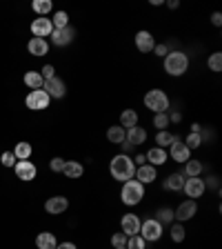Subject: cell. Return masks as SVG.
I'll list each match as a JSON object with an SVG mask.
<instances>
[{
  "label": "cell",
  "instance_id": "6da1fadb",
  "mask_svg": "<svg viewBox=\"0 0 222 249\" xmlns=\"http://www.w3.org/2000/svg\"><path fill=\"white\" fill-rule=\"evenodd\" d=\"M109 174H111V178L118 182H127L134 178L136 174V165H134V158L127 154H118L111 158V162H109Z\"/></svg>",
  "mask_w": 222,
  "mask_h": 249
},
{
  "label": "cell",
  "instance_id": "7a4b0ae2",
  "mask_svg": "<svg viewBox=\"0 0 222 249\" xmlns=\"http://www.w3.org/2000/svg\"><path fill=\"white\" fill-rule=\"evenodd\" d=\"M165 71L169 73V76H173V78H180V76H185L187 73V69H189V56H187L185 52H173L171 49L169 53L165 56Z\"/></svg>",
  "mask_w": 222,
  "mask_h": 249
},
{
  "label": "cell",
  "instance_id": "3957f363",
  "mask_svg": "<svg viewBox=\"0 0 222 249\" xmlns=\"http://www.w3.org/2000/svg\"><path fill=\"white\" fill-rule=\"evenodd\" d=\"M145 198V185L138 182L136 178L122 182V189H120V200L127 205V207H136L138 202H142Z\"/></svg>",
  "mask_w": 222,
  "mask_h": 249
},
{
  "label": "cell",
  "instance_id": "277c9868",
  "mask_svg": "<svg viewBox=\"0 0 222 249\" xmlns=\"http://www.w3.org/2000/svg\"><path fill=\"white\" fill-rule=\"evenodd\" d=\"M145 107L154 114H167L169 111V96L162 89H149L145 93Z\"/></svg>",
  "mask_w": 222,
  "mask_h": 249
},
{
  "label": "cell",
  "instance_id": "5b68a950",
  "mask_svg": "<svg viewBox=\"0 0 222 249\" xmlns=\"http://www.w3.org/2000/svg\"><path fill=\"white\" fill-rule=\"evenodd\" d=\"M162 233H165V227L155 218H147L140 225V236L145 238V243H158L162 238Z\"/></svg>",
  "mask_w": 222,
  "mask_h": 249
},
{
  "label": "cell",
  "instance_id": "8992f818",
  "mask_svg": "<svg viewBox=\"0 0 222 249\" xmlns=\"http://www.w3.org/2000/svg\"><path fill=\"white\" fill-rule=\"evenodd\" d=\"M49 103H51V98L47 96L45 89H31L25 98V105L31 111H42V109L49 107Z\"/></svg>",
  "mask_w": 222,
  "mask_h": 249
},
{
  "label": "cell",
  "instance_id": "52a82bcc",
  "mask_svg": "<svg viewBox=\"0 0 222 249\" xmlns=\"http://www.w3.org/2000/svg\"><path fill=\"white\" fill-rule=\"evenodd\" d=\"M167 154H169L171 160H173V162H180V165H185V162L191 158V151L187 149L185 142H182V138H180V136H176V134H173V140H171L169 151H167Z\"/></svg>",
  "mask_w": 222,
  "mask_h": 249
},
{
  "label": "cell",
  "instance_id": "ba28073f",
  "mask_svg": "<svg viewBox=\"0 0 222 249\" xmlns=\"http://www.w3.org/2000/svg\"><path fill=\"white\" fill-rule=\"evenodd\" d=\"M196 213H198V202L191 200V198H187V200H182L176 207V212H173V220H176V223H185V220H191Z\"/></svg>",
  "mask_w": 222,
  "mask_h": 249
},
{
  "label": "cell",
  "instance_id": "9c48e42d",
  "mask_svg": "<svg viewBox=\"0 0 222 249\" xmlns=\"http://www.w3.org/2000/svg\"><path fill=\"white\" fill-rule=\"evenodd\" d=\"M42 89L47 91V96H49V98H65V96H67V85H65V80H62V78H58V76L45 80Z\"/></svg>",
  "mask_w": 222,
  "mask_h": 249
},
{
  "label": "cell",
  "instance_id": "30bf717a",
  "mask_svg": "<svg viewBox=\"0 0 222 249\" xmlns=\"http://www.w3.org/2000/svg\"><path fill=\"white\" fill-rule=\"evenodd\" d=\"M205 180L200 176L198 178H185V185H182V192H185L187 198H191V200H198V198L205 194Z\"/></svg>",
  "mask_w": 222,
  "mask_h": 249
},
{
  "label": "cell",
  "instance_id": "8fae6325",
  "mask_svg": "<svg viewBox=\"0 0 222 249\" xmlns=\"http://www.w3.org/2000/svg\"><path fill=\"white\" fill-rule=\"evenodd\" d=\"M140 225H142V220H140L138 213H124V216L120 218V231H122L124 236H136V233H140Z\"/></svg>",
  "mask_w": 222,
  "mask_h": 249
},
{
  "label": "cell",
  "instance_id": "7c38bea8",
  "mask_svg": "<svg viewBox=\"0 0 222 249\" xmlns=\"http://www.w3.org/2000/svg\"><path fill=\"white\" fill-rule=\"evenodd\" d=\"M14 171H16V178H20L22 182H31L38 174L36 165H34L31 160H18L14 165Z\"/></svg>",
  "mask_w": 222,
  "mask_h": 249
},
{
  "label": "cell",
  "instance_id": "4fadbf2b",
  "mask_svg": "<svg viewBox=\"0 0 222 249\" xmlns=\"http://www.w3.org/2000/svg\"><path fill=\"white\" fill-rule=\"evenodd\" d=\"M31 34H34V38H45V36H51V34H53L51 18H47V16H38L36 20L31 22Z\"/></svg>",
  "mask_w": 222,
  "mask_h": 249
},
{
  "label": "cell",
  "instance_id": "5bb4252c",
  "mask_svg": "<svg viewBox=\"0 0 222 249\" xmlns=\"http://www.w3.org/2000/svg\"><path fill=\"white\" fill-rule=\"evenodd\" d=\"M49 38H51V42L56 47H67V45H71L73 38H76V29H73L71 25L65 27V29H53V34Z\"/></svg>",
  "mask_w": 222,
  "mask_h": 249
},
{
  "label": "cell",
  "instance_id": "9a60e30c",
  "mask_svg": "<svg viewBox=\"0 0 222 249\" xmlns=\"http://www.w3.org/2000/svg\"><path fill=\"white\" fill-rule=\"evenodd\" d=\"M134 42H136V47H138V52H142V53H151L155 47V38L151 36V31H147V29H140L138 34H136Z\"/></svg>",
  "mask_w": 222,
  "mask_h": 249
},
{
  "label": "cell",
  "instance_id": "2e32d148",
  "mask_svg": "<svg viewBox=\"0 0 222 249\" xmlns=\"http://www.w3.org/2000/svg\"><path fill=\"white\" fill-rule=\"evenodd\" d=\"M69 209V200L65 196H51L49 200L45 202V212L51 213V216H60Z\"/></svg>",
  "mask_w": 222,
  "mask_h": 249
},
{
  "label": "cell",
  "instance_id": "e0dca14e",
  "mask_svg": "<svg viewBox=\"0 0 222 249\" xmlns=\"http://www.w3.org/2000/svg\"><path fill=\"white\" fill-rule=\"evenodd\" d=\"M134 178L138 182H142V185H149V182H154L155 178H158V169H155V167H151L149 162H145V165L136 167Z\"/></svg>",
  "mask_w": 222,
  "mask_h": 249
},
{
  "label": "cell",
  "instance_id": "ac0fdd59",
  "mask_svg": "<svg viewBox=\"0 0 222 249\" xmlns=\"http://www.w3.org/2000/svg\"><path fill=\"white\" fill-rule=\"evenodd\" d=\"M145 158L151 167L158 169V167H162L167 160H169V154H167V149H162V147H151V149L145 154Z\"/></svg>",
  "mask_w": 222,
  "mask_h": 249
},
{
  "label": "cell",
  "instance_id": "d6986e66",
  "mask_svg": "<svg viewBox=\"0 0 222 249\" xmlns=\"http://www.w3.org/2000/svg\"><path fill=\"white\" fill-rule=\"evenodd\" d=\"M127 142L134 145V147H140L142 142H147V129L145 127H140V124H136V127L127 129Z\"/></svg>",
  "mask_w": 222,
  "mask_h": 249
},
{
  "label": "cell",
  "instance_id": "ffe728a7",
  "mask_svg": "<svg viewBox=\"0 0 222 249\" xmlns=\"http://www.w3.org/2000/svg\"><path fill=\"white\" fill-rule=\"evenodd\" d=\"M27 49H29L31 56H45L47 52H49V42H47V38H31L29 42H27Z\"/></svg>",
  "mask_w": 222,
  "mask_h": 249
},
{
  "label": "cell",
  "instance_id": "44dd1931",
  "mask_svg": "<svg viewBox=\"0 0 222 249\" xmlns=\"http://www.w3.org/2000/svg\"><path fill=\"white\" fill-rule=\"evenodd\" d=\"M182 185H185V176H182L180 171L169 174V176L162 180V187H165L167 192H182Z\"/></svg>",
  "mask_w": 222,
  "mask_h": 249
},
{
  "label": "cell",
  "instance_id": "7402d4cb",
  "mask_svg": "<svg viewBox=\"0 0 222 249\" xmlns=\"http://www.w3.org/2000/svg\"><path fill=\"white\" fill-rule=\"evenodd\" d=\"M202 169H205V165H202L200 160H196V158H189V160L185 162V167H182V176L185 178H198L202 174Z\"/></svg>",
  "mask_w": 222,
  "mask_h": 249
},
{
  "label": "cell",
  "instance_id": "603a6c76",
  "mask_svg": "<svg viewBox=\"0 0 222 249\" xmlns=\"http://www.w3.org/2000/svg\"><path fill=\"white\" fill-rule=\"evenodd\" d=\"M107 140L111 145H122L124 140H127V129L120 127V124H111L107 129Z\"/></svg>",
  "mask_w": 222,
  "mask_h": 249
},
{
  "label": "cell",
  "instance_id": "cb8c5ba5",
  "mask_svg": "<svg viewBox=\"0 0 222 249\" xmlns=\"http://www.w3.org/2000/svg\"><path fill=\"white\" fill-rule=\"evenodd\" d=\"M36 247L38 249H56L58 247V240L51 231H40L36 236Z\"/></svg>",
  "mask_w": 222,
  "mask_h": 249
},
{
  "label": "cell",
  "instance_id": "d4e9b609",
  "mask_svg": "<svg viewBox=\"0 0 222 249\" xmlns=\"http://www.w3.org/2000/svg\"><path fill=\"white\" fill-rule=\"evenodd\" d=\"M62 174L67 178H80L85 174V165L78 160H67L65 162V169H62Z\"/></svg>",
  "mask_w": 222,
  "mask_h": 249
},
{
  "label": "cell",
  "instance_id": "484cf974",
  "mask_svg": "<svg viewBox=\"0 0 222 249\" xmlns=\"http://www.w3.org/2000/svg\"><path fill=\"white\" fill-rule=\"evenodd\" d=\"M138 114H136L134 109H124L122 114H120V127H124V129H131V127H136L138 124Z\"/></svg>",
  "mask_w": 222,
  "mask_h": 249
},
{
  "label": "cell",
  "instance_id": "4316f807",
  "mask_svg": "<svg viewBox=\"0 0 222 249\" xmlns=\"http://www.w3.org/2000/svg\"><path fill=\"white\" fill-rule=\"evenodd\" d=\"M22 80L29 89H42V85H45V78L40 76V71H27Z\"/></svg>",
  "mask_w": 222,
  "mask_h": 249
},
{
  "label": "cell",
  "instance_id": "83f0119b",
  "mask_svg": "<svg viewBox=\"0 0 222 249\" xmlns=\"http://www.w3.org/2000/svg\"><path fill=\"white\" fill-rule=\"evenodd\" d=\"M31 9L38 16H49L53 11V2L51 0H34V2H31Z\"/></svg>",
  "mask_w": 222,
  "mask_h": 249
},
{
  "label": "cell",
  "instance_id": "f1b7e54d",
  "mask_svg": "<svg viewBox=\"0 0 222 249\" xmlns=\"http://www.w3.org/2000/svg\"><path fill=\"white\" fill-rule=\"evenodd\" d=\"M14 156H16V160H29L31 158V142H18V145L14 147Z\"/></svg>",
  "mask_w": 222,
  "mask_h": 249
},
{
  "label": "cell",
  "instance_id": "f546056e",
  "mask_svg": "<svg viewBox=\"0 0 222 249\" xmlns=\"http://www.w3.org/2000/svg\"><path fill=\"white\" fill-rule=\"evenodd\" d=\"M155 220L165 227V225H171V223H176L173 220V209L171 207H160L158 212H155Z\"/></svg>",
  "mask_w": 222,
  "mask_h": 249
},
{
  "label": "cell",
  "instance_id": "4dcf8cb0",
  "mask_svg": "<svg viewBox=\"0 0 222 249\" xmlns=\"http://www.w3.org/2000/svg\"><path fill=\"white\" fill-rule=\"evenodd\" d=\"M169 236H171V240H173V243H185L187 231H185V227H182V223H171Z\"/></svg>",
  "mask_w": 222,
  "mask_h": 249
},
{
  "label": "cell",
  "instance_id": "1f68e13d",
  "mask_svg": "<svg viewBox=\"0 0 222 249\" xmlns=\"http://www.w3.org/2000/svg\"><path fill=\"white\" fill-rule=\"evenodd\" d=\"M207 67L211 69L213 73H220L222 71V52H213L211 56L207 58Z\"/></svg>",
  "mask_w": 222,
  "mask_h": 249
},
{
  "label": "cell",
  "instance_id": "d6a6232c",
  "mask_svg": "<svg viewBox=\"0 0 222 249\" xmlns=\"http://www.w3.org/2000/svg\"><path fill=\"white\" fill-rule=\"evenodd\" d=\"M51 25H53V29H65V27H69V14L67 11H56L51 18Z\"/></svg>",
  "mask_w": 222,
  "mask_h": 249
},
{
  "label": "cell",
  "instance_id": "836d02e7",
  "mask_svg": "<svg viewBox=\"0 0 222 249\" xmlns=\"http://www.w3.org/2000/svg\"><path fill=\"white\" fill-rule=\"evenodd\" d=\"M171 140H173V134L171 131H158L155 134V147H162V149H167V147L171 145Z\"/></svg>",
  "mask_w": 222,
  "mask_h": 249
},
{
  "label": "cell",
  "instance_id": "e575fe53",
  "mask_svg": "<svg viewBox=\"0 0 222 249\" xmlns=\"http://www.w3.org/2000/svg\"><path fill=\"white\" fill-rule=\"evenodd\" d=\"M182 142H185V147L189 151H193V149H198V147H202V136L200 134H191V131H189V136H187Z\"/></svg>",
  "mask_w": 222,
  "mask_h": 249
},
{
  "label": "cell",
  "instance_id": "d590c367",
  "mask_svg": "<svg viewBox=\"0 0 222 249\" xmlns=\"http://www.w3.org/2000/svg\"><path fill=\"white\" fill-rule=\"evenodd\" d=\"M127 249H147L145 238H142L140 233H136V236H129V238H127Z\"/></svg>",
  "mask_w": 222,
  "mask_h": 249
},
{
  "label": "cell",
  "instance_id": "8d00e7d4",
  "mask_svg": "<svg viewBox=\"0 0 222 249\" xmlns=\"http://www.w3.org/2000/svg\"><path fill=\"white\" fill-rule=\"evenodd\" d=\"M127 238H129V236H124L122 231H116L114 236H111V247L114 249H127Z\"/></svg>",
  "mask_w": 222,
  "mask_h": 249
},
{
  "label": "cell",
  "instance_id": "74e56055",
  "mask_svg": "<svg viewBox=\"0 0 222 249\" xmlns=\"http://www.w3.org/2000/svg\"><path fill=\"white\" fill-rule=\"evenodd\" d=\"M169 124L171 123H169V116H167V114H154V127L158 131H165Z\"/></svg>",
  "mask_w": 222,
  "mask_h": 249
},
{
  "label": "cell",
  "instance_id": "f35d334b",
  "mask_svg": "<svg viewBox=\"0 0 222 249\" xmlns=\"http://www.w3.org/2000/svg\"><path fill=\"white\" fill-rule=\"evenodd\" d=\"M65 158H60V156H56V158H51V162H49V169L53 171V174H62V169H65Z\"/></svg>",
  "mask_w": 222,
  "mask_h": 249
},
{
  "label": "cell",
  "instance_id": "ab89813d",
  "mask_svg": "<svg viewBox=\"0 0 222 249\" xmlns=\"http://www.w3.org/2000/svg\"><path fill=\"white\" fill-rule=\"evenodd\" d=\"M0 162H2V165H5V167H14V165H16V162H18V160H16L14 151H5V154L0 156Z\"/></svg>",
  "mask_w": 222,
  "mask_h": 249
},
{
  "label": "cell",
  "instance_id": "60d3db41",
  "mask_svg": "<svg viewBox=\"0 0 222 249\" xmlns=\"http://www.w3.org/2000/svg\"><path fill=\"white\" fill-rule=\"evenodd\" d=\"M40 76L45 78V80H49V78L56 76V69H53V65H45V67L40 69Z\"/></svg>",
  "mask_w": 222,
  "mask_h": 249
},
{
  "label": "cell",
  "instance_id": "b9f144b4",
  "mask_svg": "<svg viewBox=\"0 0 222 249\" xmlns=\"http://www.w3.org/2000/svg\"><path fill=\"white\" fill-rule=\"evenodd\" d=\"M154 52H155V56H160V58H165V56H167V53H169V52H171V49H169V45H165V42H160V45H155V47H154Z\"/></svg>",
  "mask_w": 222,
  "mask_h": 249
},
{
  "label": "cell",
  "instance_id": "7bdbcfd3",
  "mask_svg": "<svg viewBox=\"0 0 222 249\" xmlns=\"http://www.w3.org/2000/svg\"><path fill=\"white\" fill-rule=\"evenodd\" d=\"M169 116V123H180L182 120V111H167Z\"/></svg>",
  "mask_w": 222,
  "mask_h": 249
},
{
  "label": "cell",
  "instance_id": "ee69618b",
  "mask_svg": "<svg viewBox=\"0 0 222 249\" xmlns=\"http://www.w3.org/2000/svg\"><path fill=\"white\" fill-rule=\"evenodd\" d=\"M211 22H213V25H216V27H220V25H222V14H220V11H213V16H211Z\"/></svg>",
  "mask_w": 222,
  "mask_h": 249
},
{
  "label": "cell",
  "instance_id": "f6af8a7d",
  "mask_svg": "<svg viewBox=\"0 0 222 249\" xmlns=\"http://www.w3.org/2000/svg\"><path fill=\"white\" fill-rule=\"evenodd\" d=\"M120 147H122V151H120V154H127V156H129L131 151H134V145H129L127 140H124V142H122V145H120Z\"/></svg>",
  "mask_w": 222,
  "mask_h": 249
},
{
  "label": "cell",
  "instance_id": "bcb514c9",
  "mask_svg": "<svg viewBox=\"0 0 222 249\" xmlns=\"http://www.w3.org/2000/svg\"><path fill=\"white\" fill-rule=\"evenodd\" d=\"M145 162H147L145 154H138V156H136V158H134V165H136V167H140V165H145Z\"/></svg>",
  "mask_w": 222,
  "mask_h": 249
},
{
  "label": "cell",
  "instance_id": "7dc6e473",
  "mask_svg": "<svg viewBox=\"0 0 222 249\" xmlns=\"http://www.w3.org/2000/svg\"><path fill=\"white\" fill-rule=\"evenodd\" d=\"M220 185V180H218V176H211L209 180H205V187H218Z\"/></svg>",
  "mask_w": 222,
  "mask_h": 249
},
{
  "label": "cell",
  "instance_id": "c3c4849f",
  "mask_svg": "<svg viewBox=\"0 0 222 249\" xmlns=\"http://www.w3.org/2000/svg\"><path fill=\"white\" fill-rule=\"evenodd\" d=\"M56 249H78V247H76V243H67V240H65V243H58Z\"/></svg>",
  "mask_w": 222,
  "mask_h": 249
},
{
  "label": "cell",
  "instance_id": "681fc988",
  "mask_svg": "<svg viewBox=\"0 0 222 249\" xmlns=\"http://www.w3.org/2000/svg\"><path fill=\"white\" fill-rule=\"evenodd\" d=\"M167 7H169V9H178L180 2H178V0H167Z\"/></svg>",
  "mask_w": 222,
  "mask_h": 249
},
{
  "label": "cell",
  "instance_id": "f907efd6",
  "mask_svg": "<svg viewBox=\"0 0 222 249\" xmlns=\"http://www.w3.org/2000/svg\"><path fill=\"white\" fill-rule=\"evenodd\" d=\"M191 134H202L200 123H193V124H191Z\"/></svg>",
  "mask_w": 222,
  "mask_h": 249
}]
</instances>
